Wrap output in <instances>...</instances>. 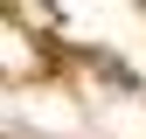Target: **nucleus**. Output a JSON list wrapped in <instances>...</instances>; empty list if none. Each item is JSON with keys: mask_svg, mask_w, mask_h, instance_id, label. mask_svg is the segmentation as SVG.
Returning a JSON list of instances; mask_svg holds the SVG:
<instances>
[]
</instances>
